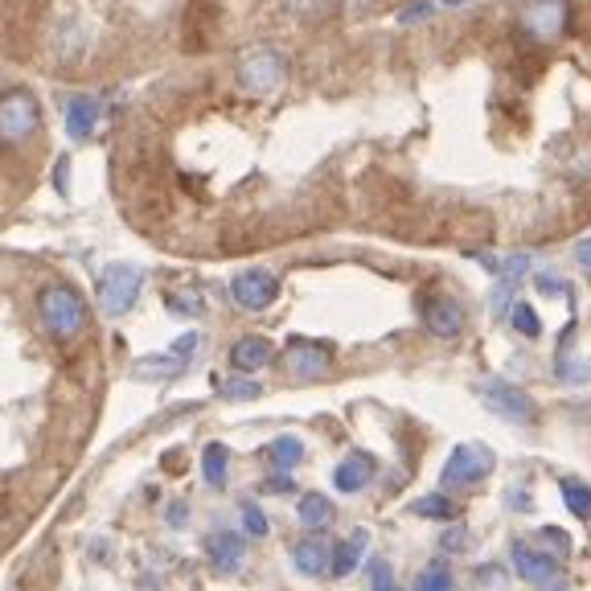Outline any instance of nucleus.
Listing matches in <instances>:
<instances>
[{
  "instance_id": "nucleus-1",
  "label": "nucleus",
  "mask_w": 591,
  "mask_h": 591,
  "mask_svg": "<svg viewBox=\"0 0 591 591\" xmlns=\"http://www.w3.org/2000/svg\"><path fill=\"white\" fill-rule=\"evenodd\" d=\"M37 312H42V325H46L58 342H75L78 333L87 328V300H82L75 288H66V283L46 288L42 300H37Z\"/></svg>"
},
{
  "instance_id": "nucleus-2",
  "label": "nucleus",
  "mask_w": 591,
  "mask_h": 591,
  "mask_svg": "<svg viewBox=\"0 0 591 591\" xmlns=\"http://www.w3.org/2000/svg\"><path fill=\"white\" fill-rule=\"evenodd\" d=\"M477 399L484 403V411H493V415L505 423H522V427H534V423H538V403H534L522 387H514V382L489 378V382L477 387Z\"/></svg>"
},
{
  "instance_id": "nucleus-3",
  "label": "nucleus",
  "mask_w": 591,
  "mask_h": 591,
  "mask_svg": "<svg viewBox=\"0 0 591 591\" xmlns=\"http://www.w3.org/2000/svg\"><path fill=\"white\" fill-rule=\"evenodd\" d=\"M141 288H144V271L132 264H111L103 267V276H99V304L108 316H124L136 300H141Z\"/></svg>"
},
{
  "instance_id": "nucleus-4",
  "label": "nucleus",
  "mask_w": 591,
  "mask_h": 591,
  "mask_svg": "<svg viewBox=\"0 0 591 591\" xmlns=\"http://www.w3.org/2000/svg\"><path fill=\"white\" fill-rule=\"evenodd\" d=\"M498 468V456L489 444H460V448H451L448 465L439 472V484H448V489H468V484L484 481L489 472Z\"/></svg>"
},
{
  "instance_id": "nucleus-5",
  "label": "nucleus",
  "mask_w": 591,
  "mask_h": 591,
  "mask_svg": "<svg viewBox=\"0 0 591 591\" xmlns=\"http://www.w3.org/2000/svg\"><path fill=\"white\" fill-rule=\"evenodd\" d=\"M37 124H42V108H37V99L25 87L0 94V141L9 144L30 141L33 132H37Z\"/></svg>"
},
{
  "instance_id": "nucleus-6",
  "label": "nucleus",
  "mask_w": 591,
  "mask_h": 591,
  "mask_svg": "<svg viewBox=\"0 0 591 591\" xmlns=\"http://www.w3.org/2000/svg\"><path fill=\"white\" fill-rule=\"evenodd\" d=\"M238 82H243V91H247V94H271V91H280V82H283V58L276 54V49H267V46L247 49V54L238 58Z\"/></svg>"
},
{
  "instance_id": "nucleus-7",
  "label": "nucleus",
  "mask_w": 591,
  "mask_h": 591,
  "mask_svg": "<svg viewBox=\"0 0 591 591\" xmlns=\"http://www.w3.org/2000/svg\"><path fill=\"white\" fill-rule=\"evenodd\" d=\"M231 296H234V304H238V309L264 312V309L276 304V296H280V280H276L271 271H264V267H250V271H243V276H234Z\"/></svg>"
},
{
  "instance_id": "nucleus-8",
  "label": "nucleus",
  "mask_w": 591,
  "mask_h": 591,
  "mask_svg": "<svg viewBox=\"0 0 591 591\" xmlns=\"http://www.w3.org/2000/svg\"><path fill=\"white\" fill-rule=\"evenodd\" d=\"M193 349H198V333H186V337H177L165 354H153V358L136 361L132 373H136V378H172V373H181L189 366Z\"/></svg>"
},
{
  "instance_id": "nucleus-9",
  "label": "nucleus",
  "mask_w": 591,
  "mask_h": 591,
  "mask_svg": "<svg viewBox=\"0 0 591 591\" xmlns=\"http://www.w3.org/2000/svg\"><path fill=\"white\" fill-rule=\"evenodd\" d=\"M420 316L427 333H436V337H460V328H465V309L451 296H423Z\"/></svg>"
},
{
  "instance_id": "nucleus-10",
  "label": "nucleus",
  "mask_w": 591,
  "mask_h": 591,
  "mask_svg": "<svg viewBox=\"0 0 591 591\" xmlns=\"http://www.w3.org/2000/svg\"><path fill=\"white\" fill-rule=\"evenodd\" d=\"M328 366H333V354L312 342H292L288 354H283V370L292 373V378H300V382H312V378L328 373Z\"/></svg>"
},
{
  "instance_id": "nucleus-11",
  "label": "nucleus",
  "mask_w": 591,
  "mask_h": 591,
  "mask_svg": "<svg viewBox=\"0 0 591 591\" xmlns=\"http://www.w3.org/2000/svg\"><path fill=\"white\" fill-rule=\"evenodd\" d=\"M514 567H517V576L526 579V583H550V579H559L562 571V562L550 555V550H534V546L526 543H514Z\"/></svg>"
},
{
  "instance_id": "nucleus-12",
  "label": "nucleus",
  "mask_w": 591,
  "mask_h": 591,
  "mask_svg": "<svg viewBox=\"0 0 591 591\" xmlns=\"http://www.w3.org/2000/svg\"><path fill=\"white\" fill-rule=\"evenodd\" d=\"M205 550H210V562L219 567L222 576H234V571L247 562V543H243L234 529H219V534H210Z\"/></svg>"
},
{
  "instance_id": "nucleus-13",
  "label": "nucleus",
  "mask_w": 591,
  "mask_h": 591,
  "mask_svg": "<svg viewBox=\"0 0 591 591\" xmlns=\"http://www.w3.org/2000/svg\"><path fill=\"white\" fill-rule=\"evenodd\" d=\"M373 472H378L373 456H366V451H354V456H345L342 465L333 468V484H337L342 493H361V489L373 481Z\"/></svg>"
},
{
  "instance_id": "nucleus-14",
  "label": "nucleus",
  "mask_w": 591,
  "mask_h": 591,
  "mask_svg": "<svg viewBox=\"0 0 591 591\" xmlns=\"http://www.w3.org/2000/svg\"><path fill=\"white\" fill-rule=\"evenodd\" d=\"M522 30L534 33V37H543V42L559 37V30H562V4H559V0H534L526 13H522Z\"/></svg>"
},
{
  "instance_id": "nucleus-15",
  "label": "nucleus",
  "mask_w": 591,
  "mask_h": 591,
  "mask_svg": "<svg viewBox=\"0 0 591 591\" xmlns=\"http://www.w3.org/2000/svg\"><path fill=\"white\" fill-rule=\"evenodd\" d=\"M292 562L300 576H328V567H333V546L325 538H304V543L292 550Z\"/></svg>"
},
{
  "instance_id": "nucleus-16",
  "label": "nucleus",
  "mask_w": 591,
  "mask_h": 591,
  "mask_svg": "<svg viewBox=\"0 0 591 591\" xmlns=\"http://www.w3.org/2000/svg\"><path fill=\"white\" fill-rule=\"evenodd\" d=\"M99 124V99L91 94H75L70 103H66V132L75 136V141H87Z\"/></svg>"
},
{
  "instance_id": "nucleus-17",
  "label": "nucleus",
  "mask_w": 591,
  "mask_h": 591,
  "mask_svg": "<svg viewBox=\"0 0 591 591\" xmlns=\"http://www.w3.org/2000/svg\"><path fill=\"white\" fill-rule=\"evenodd\" d=\"M366 543H370V534L358 529L354 538H345L342 546H333V567H328V576H337V579L354 576L361 567V559H366Z\"/></svg>"
},
{
  "instance_id": "nucleus-18",
  "label": "nucleus",
  "mask_w": 591,
  "mask_h": 591,
  "mask_svg": "<svg viewBox=\"0 0 591 591\" xmlns=\"http://www.w3.org/2000/svg\"><path fill=\"white\" fill-rule=\"evenodd\" d=\"M267 361H271V342L267 337H243V342H234L231 349V366L234 370H264Z\"/></svg>"
},
{
  "instance_id": "nucleus-19",
  "label": "nucleus",
  "mask_w": 591,
  "mask_h": 591,
  "mask_svg": "<svg viewBox=\"0 0 591 591\" xmlns=\"http://www.w3.org/2000/svg\"><path fill=\"white\" fill-rule=\"evenodd\" d=\"M296 517H300L309 529H325L328 522H333V501H328L325 493H304V498H300V510H296Z\"/></svg>"
},
{
  "instance_id": "nucleus-20",
  "label": "nucleus",
  "mask_w": 591,
  "mask_h": 591,
  "mask_svg": "<svg viewBox=\"0 0 591 591\" xmlns=\"http://www.w3.org/2000/svg\"><path fill=\"white\" fill-rule=\"evenodd\" d=\"M226 468H231V448H226V444H205V451H202L205 484L222 489V484H226Z\"/></svg>"
},
{
  "instance_id": "nucleus-21",
  "label": "nucleus",
  "mask_w": 591,
  "mask_h": 591,
  "mask_svg": "<svg viewBox=\"0 0 591 591\" xmlns=\"http://www.w3.org/2000/svg\"><path fill=\"white\" fill-rule=\"evenodd\" d=\"M267 460H271V468H280V472H292L300 460H304V444L296 436H280L267 444Z\"/></svg>"
},
{
  "instance_id": "nucleus-22",
  "label": "nucleus",
  "mask_w": 591,
  "mask_h": 591,
  "mask_svg": "<svg viewBox=\"0 0 591 591\" xmlns=\"http://www.w3.org/2000/svg\"><path fill=\"white\" fill-rule=\"evenodd\" d=\"M411 514L432 517V522H456V517H460V510H456V501L444 498V493H423V498L411 505Z\"/></svg>"
},
{
  "instance_id": "nucleus-23",
  "label": "nucleus",
  "mask_w": 591,
  "mask_h": 591,
  "mask_svg": "<svg viewBox=\"0 0 591 591\" xmlns=\"http://www.w3.org/2000/svg\"><path fill=\"white\" fill-rule=\"evenodd\" d=\"M562 501H567V510L576 517H591V489L588 484H579V481H562Z\"/></svg>"
},
{
  "instance_id": "nucleus-24",
  "label": "nucleus",
  "mask_w": 591,
  "mask_h": 591,
  "mask_svg": "<svg viewBox=\"0 0 591 591\" xmlns=\"http://www.w3.org/2000/svg\"><path fill=\"white\" fill-rule=\"evenodd\" d=\"M415 591H451V571L444 567V562L423 567L420 579H415Z\"/></svg>"
},
{
  "instance_id": "nucleus-25",
  "label": "nucleus",
  "mask_w": 591,
  "mask_h": 591,
  "mask_svg": "<svg viewBox=\"0 0 591 591\" xmlns=\"http://www.w3.org/2000/svg\"><path fill=\"white\" fill-rule=\"evenodd\" d=\"M165 304H169V312H177V316H202L205 309V300L198 292H169Z\"/></svg>"
},
{
  "instance_id": "nucleus-26",
  "label": "nucleus",
  "mask_w": 591,
  "mask_h": 591,
  "mask_svg": "<svg viewBox=\"0 0 591 591\" xmlns=\"http://www.w3.org/2000/svg\"><path fill=\"white\" fill-rule=\"evenodd\" d=\"M510 321H514V328L522 333V337H543L538 312L529 309V304H514V309H510Z\"/></svg>"
},
{
  "instance_id": "nucleus-27",
  "label": "nucleus",
  "mask_w": 591,
  "mask_h": 591,
  "mask_svg": "<svg viewBox=\"0 0 591 591\" xmlns=\"http://www.w3.org/2000/svg\"><path fill=\"white\" fill-rule=\"evenodd\" d=\"M243 529H247L250 538H267V534H271V526H267L264 510H259L255 501H243Z\"/></svg>"
},
{
  "instance_id": "nucleus-28",
  "label": "nucleus",
  "mask_w": 591,
  "mask_h": 591,
  "mask_svg": "<svg viewBox=\"0 0 591 591\" xmlns=\"http://www.w3.org/2000/svg\"><path fill=\"white\" fill-rule=\"evenodd\" d=\"M259 382L255 378H231V382H222L219 394L222 399H259Z\"/></svg>"
},
{
  "instance_id": "nucleus-29",
  "label": "nucleus",
  "mask_w": 591,
  "mask_h": 591,
  "mask_svg": "<svg viewBox=\"0 0 591 591\" xmlns=\"http://www.w3.org/2000/svg\"><path fill=\"white\" fill-rule=\"evenodd\" d=\"M465 543H468V529L465 526H451L444 538H439V550L444 555H456V550H465Z\"/></svg>"
},
{
  "instance_id": "nucleus-30",
  "label": "nucleus",
  "mask_w": 591,
  "mask_h": 591,
  "mask_svg": "<svg viewBox=\"0 0 591 591\" xmlns=\"http://www.w3.org/2000/svg\"><path fill=\"white\" fill-rule=\"evenodd\" d=\"M373 591H399V583H394L387 562H373Z\"/></svg>"
},
{
  "instance_id": "nucleus-31",
  "label": "nucleus",
  "mask_w": 591,
  "mask_h": 591,
  "mask_svg": "<svg viewBox=\"0 0 591 591\" xmlns=\"http://www.w3.org/2000/svg\"><path fill=\"white\" fill-rule=\"evenodd\" d=\"M538 534H543V543H555V546H559V555H571V538H567L562 529L543 526V529H538Z\"/></svg>"
},
{
  "instance_id": "nucleus-32",
  "label": "nucleus",
  "mask_w": 591,
  "mask_h": 591,
  "mask_svg": "<svg viewBox=\"0 0 591 591\" xmlns=\"http://www.w3.org/2000/svg\"><path fill=\"white\" fill-rule=\"evenodd\" d=\"M538 288H543L546 296L555 292V296H567V283L559 280V276H538Z\"/></svg>"
},
{
  "instance_id": "nucleus-33",
  "label": "nucleus",
  "mask_w": 591,
  "mask_h": 591,
  "mask_svg": "<svg viewBox=\"0 0 591 591\" xmlns=\"http://www.w3.org/2000/svg\"><path fill=\"white\" fill-rule=\"evenodd\" d=\"M267 489H271V493H292L296 484H292V477H288V472H276V477L267 481Z\"/></svg>"
},
{
  "instance_id": "nucleus-34",
  "label": "nucleus",
  "mask_w": 591,
  "mask_h": 591,
  "mask_svg": "<svg viewBox=\"0 0 591 591\" xmlns=\"http://www.w3.org/2000/svg\"><path fill=\"white\" fill-rule=\"evenodd\" d=\"M576 259L583 264V271H588V280H591V238H583V243L576 247Z\"/></svg>"
},
{
  "instance_id": "nucleus-35",
  "label": "nucleus",
  "mask_w": 591,
  "mask_h": 591,
  "mask_svg": "<svg viewBox=\"0 0 591 591\" xmlns=\"http://www.w3.org/2000/svg\"><path fill=\"white\" fill-rule=\"evenodd\" d=\"M288 4H292L296 13H312V9H316V4H325V0H288Z\"/></svg>"
},
{
  "instance_id": "nucleus-36",
  "label": "nucleus",
  "mask_w": 591,
  "mask_h": 591,
  "mask_svg": "<svg viewBox=\"0 0 591 591\" xmlns=\"http://www.w3.org/2000/svg\"><path fill=\"white\" fill-rule=\"evenodd\" d=\"M169 522H172V526H186V505H172V510H169Z\"/></svg>"
},
{
  "instance_id": "nucleus-37",
  "label": "nucleus",
  "mask_w": 591,
  "mask_h": 591,
  "mask_svg": "<svg viewBox=\"0 0 591 591\" xmlns=\"http://www.w3.org/2000/svg\"><path fill=\"white\" fill-rule=\"evenodd\" d=\"M588 420H591V403H588Z\"/></svg>"
}]
</instances>
